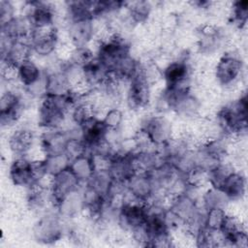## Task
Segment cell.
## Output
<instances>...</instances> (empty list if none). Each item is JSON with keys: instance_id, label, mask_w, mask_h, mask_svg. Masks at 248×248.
<instances>
[{"instance_id": "6da1fadb", "label": "cell", "mask_w": 248, "mask_h": 248, "mask_svg": "<svg viewBox=\"0 0 248 248\" xmlns=\"http://www.w3.org/2000/svg\"><path fill=\"white\" fill-rule=\"evenodd\" d=\"M215 122L222 135L229 139L238 140L247 131V94L243 93L236 100L221 107L215 116Z\"/></svg>"}, {"instance_id": "7a4b0ae2", "label": "cell", "mask_w": 248, "mask_h": 248, "mask_svg": "<svg viewBox=\"0 0 248 248\" xmlns=\"http://www.w3.org/2000/svg\"><path fill=\"white\" fill-rule=\"evenodd\" d=\"M244 74V61L234 50L225 51L218 59L214 78L216 82L227 89L235 87L242 79Z\"/></svg>"}, {"instance_id": "3957f363", "label": "cell", "mask_w": 248, "mask_h": 248, "mask_svg": "<svg viewBox=\"0 0 248 248\" xmlns=\"http://www.w3.org/2000/svg\"><path fill=\"white\" fill-rule=\"evenodd\" d=\"M140 130L157 148L166 146L175 136L171 121L163 113L146 116L141 121Z\"/></svg>"}, {"instance_id": "277c9868", "label": "cell", "mask_w": 248, "mask_h": 248, "mask_svg": "<svg viewBox=\"0 0 248 248\" xmlns=\"http://www.w3.org/2000/svg\"><path fill=\"white\" fill-rule=\"evenodd\" d=\"M193 68L186 56L174 58L162 69V79L166 87L190 88Z\"/></svg>"}, {"instance_id": "5b68a950", "label": "cell", "mask_w": 248, "mask_h": 248, "mask_svg": "<svg viewBox=\"0 0 248 248\" xmlns=\"http://www.w3.org/2000/svg\"><path fill=\"white\" fill-rule=\"evenodd\" d=\"M24 15L29 20L33 30L46 29L55 26L57 12L50 2L28 1L24 2Z\"/></svg>"}, {"instance_id": "8992f818", "label": "cell", "mask_w": 248, "mask_h": 248, "mask_svg": "<svg viewBox=\"0 0 248 248\" xmlns=\"http://www.w3.org/2000/svg\"><path fill=\"white\" fill-rule=\"evenodd\" d=\"M63 234V218L57 211L56 213H45L33 227V236L42 244H53L59 241Z\"/></svg>"}, {"instance_id": "52a82bcc", "label": "cell", "mask_w": 248, "mask_h": 248, "mask_svg": "<svg viewBox=\"0 0 248 248\" xmlns=\"http://www.w3.org/2000/svg\"><path fill=\"white\" fill-rule=\"evenodd\" d=\"M148 214V204L146 202L132 200L130 197L117 211L116 224L125 232H130L133 229L144 224Z\"/></svg>"}, {"instance_id": "ba28073f", "label": "cell", "mask_w": 248, "mask_h": 248, "mask_svg": "<svg viewBox=\"0 0 248 248\" xmlns=\"http://www.w3.org/2000/svg\"><path fill=\"white\" fill-rule=\"evenodd\" d=\"M197 48L202 55L210 56L221 50L226 42L222 28L216 24L205 23L197 28Z\"/></svg>"}, {"instance_id": "9c48e42d", "label": "cell", "mask_w": 248, "mask_h": 248, "mask_svg": "<svg viewBox=\"0 0 248 248\" xmlns=\"http://www.w3.org/2000/svg\"><path fill=\"white\" fill-rule=\"evenodd\" d=\"M126 103L132 110H141L151 101V84L144 78L140 68L138 74L127 83Z\"/></svg>"}, {"instance_id": "30bf717a", "label": "cell", "mask_w": 248, "mask_h": 248, "mask_svg": "<svg viewBox=\"0 0 248 248\" xmlns=\"http://www.w3.org/2000/svg\"><path fill=\"white\" fill-rule=\"evenodd\" d=\"M60 39L56 27L33 30L30 37V46L33 55L39 58H47L59 49Z\"/></svg>"}, {"instance_id": "8fae6325", "label": "cell", "mask_w": 248, "mask_h": 248, "mask_svg": "<svg viewBox=\"0 0 248 248\" xmlns=\"http://www.w3.org/2000/svg\"><path fill=\"white\" fill-rule=\"evenodd\" d=\"M24 109V104L19 93L7 89L0 99V122L2 128H11L18 123Z\"/></svg>"}, {"instance_id": "7c38bea8", "label": "cell", "mask_w": 248, "mask_h": 248, "mask_svg": "<svg viewBox=\"0 0 248 248\" xmlns=\"http://www.w3.org/2000/svg\"><path fill=\"white\" fill-rule=\"evenodd\" d=\"M80 185L81 183L72 172L70 168L53 176H49L48 188L53 207H55L61 201L72 193L78 191Z\"/></svg>"}, {"instance_id": "4fadbf2b", "label": "cell", "mask_w": 248, "mask_h": 248, "mask_svg": "<svg viewBox=\"0 0 248 248\" xmlns=\"http://www.w3.org/2000/svg\"><path fill=\"white\" fill-rule=\"evenodd\" d=\"M125 185L130 198L138 202L148 203L156 193V187L150 173L136 172Z\"/></svg>"}, {"instance_id": "5bb4252c", "label": "cell", "mask_w": 248, "mask_h": 248, "mask_svg": "<svg viewBox=\"0 0 248 248\" xmlns=\"http://www.w3.org/2000/svg\"><path fill=\"white\" fill-rule=\"evenodd\" d=\"M222 245L232 247L247 246V230L245 225L235 216L228 213L226 220L220 230Z\"/></svg>"}, {"instance_id": "9a60e30c", "label": "cell", "mask_w": 248, "mask_h": 248, "mask_svg": "<svg viewBox=\"0 0 248 248\" xmlns=\"http://www.w3.org/2000/svg\"><path fill=\"white\" fill-rule=\"evenodd\" d=\"M68 40L72 46H87L95 39L94 19L67 22Z\"/></svg>"}, {"instance_id": "2e32d148", "label": "cell", "mask_w": 248, "mask_h": 248, "mask_svg": "<svg viewBox=\"0 0 248 248\" xmlns=\"http://www.w3.org/2000/svg\"><path fill=\"white\" fill-rule=\"evenodd\" d=\"M70 137V131L63 129L44 130L39 139V147L43 156L64 153L65 145Z\"/></svg>"}, {"instance_id": "e0dca14e", "label": "cell", "mask_w": 248, "mask_h": 248, "mask_svg": "<svg viewBox=\"0 0 248 248\" xmlns=\"http://www.w3.org/2000/svg\"><path fill=\"white\" fill-rule=\"evenodd\" d=\"M9 178L16 187L27 189L35 184L31 168V159L26 156H16L9 167Z\"/></svg>"}, {"instance_id": "ac0fdd59", "label": "cell", "mask_w": 248, "mask_h": 248, "mask_svg": "<svg viewBox=\"0 0 248 248\" xmlns=\"http://www.w3.org/2000/svg\"><path fill=\"white\" fill-rule=\"evenodd\" d=\"M35 140L36 137L31 129L27 127H18L10 134L8 138V146L16 157H28L34 147Z\"/></svg>"}, {"instance_id": "d6986e66", "label": "cell", "mask_w": 248, "mask_h": 248, "mask_svg": "<svg viewBox=\"0 0 248 248\" xmlns=\"http://www.w3.org/2000/svg\"><path fill=\"white\" fill-rule=\"evenodd\" d=\"M80 136L85 142L88 152L108 140V130L105 126L102 118L96 116L89 120L80 129Z\"/></svg>"}, {"instance_id": "ffe728a7", "label": "cell", "mask_w": 248, "mask_h": 248, "mask_svg": "<svg viewBox=\"0 0 248 248\" xmlns=\"http://www.w3.org/2000/svg\"><path fill=\"white\" fill-rule=\"evenodd\" d=\"M108 170L113 181L126 184L128 179L136 173L132 154H123L116 151L109 159Z\"/></svg>"}, {"instance_id": "44dd1931", "label": "cell", "mask_w": 248, "mask_h": 248, "mask_svg": "<svg viewBox=\"0 0 248 248\" xmlns=\"http://www.w3.org/2000/svg\"><path fill=\"white\" fill-rule=\"evenodd\" d=\"M26 193V205L33 212H42L52 204V200L48 186L43 183H36L28 187Z\"/></svg>"}, {"instance_id": "7402d4cb", "label": "cell", "mask_w": 248, "mask_h": 248, "mask_svg": "<svg viewBox=\"0 0 248 248\" xmlns=\"http://www.w3.org/2000/svg\"><path fill=\"white\" fill-rule=\"evenodd\" d=\"M220 189L226 194L231 202L241 201L246 194V176L240 170H234L227 176Z\"/></svg>"}, {"instance_id": "603a6c76", "label": "cell", "mask_w": 248, "mask_h": 248, "mask_svg": "<svg viewBox=\"0 0 248 248\" xmlns=\"http://www.w3.org/2000/svg\"><path fill=\"white\" fill-rule=\"evenodd\" d=\"M44 77L45 70L32 58L26 60L17 67V82L25 91L35 86Z\"/></svg>"}, {"instance_id": "cb8c5ba5", "label": "cell", "mask_w": 248, "mask_h": 248, "mask_svg": "<svg viewBox=\"0 0 248 248\" xmlns=\"http://www.w3.org/2000/svg\"><path fill=\"white\" fill-rule=\"evenodd\" d=\"M46 94L63 95L72 89V85L62 69V64L54 69H45Z\"/></svg>"}, {"instance_id": "d4e9b609", "label": "cell", "mask_w": 248, "mask_h": 248, "mask_svg": "<svg viewBox=\"0 0 248 248\" xmlns=\"http://www.w3.org/2000/svg\"><path fill=\"white\" fill-rule=\"evenodd\" d=\"M83 81L92 90L101 87L110 76L105 65L95 57L91 62L82 68Z\"/></svg>"}, {"instance_id": "484cf974", "label": "cell", "mask_w": 248, "mask_h": 248, "mask_svg": "<svg viewBox=\"0 0 248 248\" xmlns=\"http://www.w3.org/2000/svg\"><path fill=\"white\" fill-rule=\"evenodd\" d=\"M33 56L30 40H17L12 43L10 47L1 54V62H6L18 67L20 64Z\"/></svg>"}, {"instance_id": "4316f807", "label": "cell", "mask_w": 248, "mask_h": 248, "mask_svg": "<svg viewBox=\"0 0 248 248\" xmlns=\"http://www.w3.org/2000/svg\"><path fill=\"white\" fill-rule=\"evenodd\" d=\"M64 5L67 22L94 19V1H68Z\"/></svg>"}, {"instance_id": "83f0119b", "label": "cell", "mask_w": 248, "mask_h": 248, "mask_svg": "<svg viewBox=\"0 0 248 248\" xmlns=\"http://www.w3.org/2000/svg\"><path fill=\"white\" fill-rule=\"evenodd\" d=\"M126 18L132 25H140L148 21L153 12V4L149 1L127 2Z\"/></svg>"}, {"instance_id": "f1b7e54d", "label": "cell", "mask_w": 248, "mask_h": 248, "mask_svg": "<svg viewBox=\"0 0 248 248\" xmlns=\"http://www.w3.org/2000/svg\"><path fill=\"white\" fill-rule=\"evenodd\" d=\"M56 211L63 219H74L84 211L81 191H77L66 197L56 206Z\"/></svg>"}, {"instance_id": "f546056e", "label": "cell", "mask_w": 248, "mask_h": 248, "mask_svg": "<svg viewBox=\"0 0 248 248\" xmlns=\"http://www.w3.org/2000/svg\"><path fill=\"white\" fill-rule=\"evenodd\" d=\"M69 168L81 184L87 183L96 170L93 158L89 153L71 160Z\"/></svg>"}, {"instance_id": "4dcf8cb0", "label": "cell", "mask_w": 248, "mask_h": 248, "mask_svg": "<svg viewBox=\"0 0 248 248\" xmlns=\"http://www.w3.org/2000/svg\"><path fill=\"white\" fill-rule=\"evenodd\" d=\"M69 115H70V118H71V121L73 122V124L77 128L80 129L89 120L98 116V112H97L95 107L85 97L81 102L77 104L72 108Z\"/></svg>"}, {"instance_id": "1f68e13d", "label": "cell", "mask_w": 248, "mask_h": 248, "mask_svg": "<svg viewBox=\"0 0 248 248\" xmlns=\"http://www.w3.org/2000/svg\"><path fill=\"white\" fill-rule=\"evenodd\" d=\"M230 202L231 201L228 199L226 194L221 189L211 186L204 189L201 198V205L203 209H227Z\"/></svg>"}, {"instance_id": "d6a6232c", "label": "cell", "mask_w": 248, "mask_h": 248, "mask_svg": "<svg viewBox=\"0 0 248 248\" xmlns=\"http://www.w3.org/2000/svg\"><path fill=\"white\" fill-rule=\"evenodd\" d=\"M229 18L231 23L239 30L246 27L248 21V1L237 0L230 4Z\"/></svg>"}, {"instance_id": "836d02e7", "label": "cell", "mask_w": 248, "mask_h": 248, "mask_svg": "<svg viewBox=\"0 0 248 248\" xmlns=\"http://www.w3.org/2000/svg\"><path fill=\"white\" fill-rule=\"evenodd\" d=\"M235 170L232 163L226 162L225 160L216 165L207 172V184L211 187L221 188L227 176Z\"/></svg>"}, {"instance_id": "e575fe53", "label": "cell", "mask_w": 248, "mask_h": 248, "mask_svg": "<svg viewBox=\"0 0 248 248\" xmlns=\"http://www.w3.org/2000/svg\"><path fill=\"white\" fill-rule=\"evenodd\" d=\"M95 57H96L95 51L89 46H72L66 61L82 69L89 62H91Z\"/></svg>"}, {"instance_id": "d590c367", "label": "cell", "mask_w": 248, "mask_h": 248, "mask_svg": "<svg viewBox=\"0 0 248 248\" xmlns=\"http://www.w3.org/2000/svg\"><path fill=\"white\" fill-rule=\"evenodd\" d=\"M112 182H113V179L110 176L108 169H105V170H95L92 177L85 184L90 185L91 187L96 189L99 193H101L103 196L107 198Z\"/></svg>"}, {"instance_id": "8d00e7d4", "label": "cell", "mask_w": 248, "mask_h": 248, "mask_svg": "<svg viewBox=\"0 0 248 248\" xmlns=\"http://www.w3.org/2000/svg\"><path fill=\"white\" fill-rule=\"evenodd\" d=\"M227 215H228L227 209H222V208L204 209L203 227L212 232H220L226 220Z\"/></svg>"}, {"instance_id": "74e56055", "label": "cell", "mask_w": 248, "mask_h": 248, "mask_svg": "<svg viewBox=\"0 0 248 248\" xmlns=\"http://www.w3.org/2000/svg\"><path fill=\"white\" fill-rule=\"evenodd\" d=\"M48 176H53L70 167L71 160L65 153H57L44 157Z\"/></svg>"}, {"instance_id": "f35d334b", "label": "cell", "mask_w": 248, "mask_h": 248, "mask_svg": "<svg viewBox=\"0 0 248 248\" xmlns=\"http://www.w3.org/2000/svg\"><path fill=\"white\" fill-rule=\"evenodd\" d=\"M101 118L108 131L118 132L124 122V113L116 106L110 107L103 112V117Z\"/></svg>"}, {"instance_id": "ab89813d", "label": "cell", "mask_w": 248, "mask_h": 248, "mask_svg": "<svg viewBox=\"0 0 248 248\" xmlns=\"http://www.w3.org/2000/svg\"><path fill=\"white\" fill-rule=\"evenodd\" d=\"M64 153L70 158V160H73L83 154L88 153L87 146L81 139L80 134L75 135L70 132V137L66 142Z\"/></svg>"}, {"instance_id": "60d3db41", "label": "cell", "mask_w": 248, "mask_h": 248, "mask_svg": "<svg viewBox=\"0 0 248 248\" xmlns=\"http://www.w3.org/2000/svg\"><path fill=\"white\" fill-rule=\"evenodd\" d=\"M16 9L13 2L2 0L0 1V23L4 25L5 23L12 20L16 15Z\"/></svg>"}, {"instance_id": "b9f144b4", "label": "cell", "mask_w": 248, "mask_h": 248, "mask_svg": "<svg viewBox=\"0 0 248 248\" xmlns=\"http://www.w3.org/2000/svg\"><path fill=\"white\" fill-rule=\"evenodd\" d=\"M1 77H2V79L7 83L17 82V67L6 62H2Z\"/></svg>"}]
</instances>
